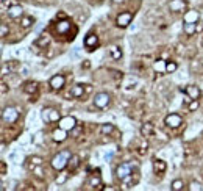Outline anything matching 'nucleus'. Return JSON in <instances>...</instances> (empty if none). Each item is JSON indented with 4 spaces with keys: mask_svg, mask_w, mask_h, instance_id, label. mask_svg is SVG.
Masks as SVG:
<instances>
[{
    "mask_svg": "<svg viewBox=\"0 0 203 191\" xmlns=\"http://www.w3.org/2000/svg\"><path fill=\"white\" fill-rule=\"evenodd\" d=\"M70 157H72V155H70L69 150H63V152H59L58 155H55V157L52 158V168L56 169V171H63V169L69 164Z\"/></svg>",
    "mask_w": 203,
    "mask_h": 191,
    "instance_id": "nucleus-1",
    "label": "nucleus"
},
{
    "mask_svg": "<svg viewBox=\"0 0 203 191\" xmlns=\"http://www.w3.org/2000/svg\"><path fill=\"white\" fill-rule=\"evenodd\" d=\"M2 118H3V121H5L7 124H13V122L17 121L19 111H17L16 108H13V107H7V108L3 110V113H2Z\"/></svg>",
    "mask_w": 203,
    "mask_h": 191,
    "instance_id": "nucleus-2",
    "label": "nucleus"
},
{
    "mask_svg": "<svg viewBox=\"0 0 203 191\" xmlns=\"http://www.w3.org/2000/svg\"><path fill=\"white\" fill-rule=\"evenodd\" d=\"M94 104H95L97 108H105V107H108V104H110V96H108L106 92H98V94H95Z\"/></svg>",
    "mask_w": 203,
    "mask_h": 191,
    "instance_id": "nucleus-3",
    "label": "nucleus"
},
{
    "mask_svg": "<svg viewBox=\"0 0 203 191\" xmlns=\"http://www.w3.org/2000/svg\"><path fill=\"white\" fill-rule=\"evenodd\" d=\"M58 122H59V127L64 129V130H67V132H70V130L77 125V121H75V118H72V116H64V118H61Z\"/></svg>",
    "mask_w": 203,
    "mask_h": 191,
    "instance_id": "nucleus-4",
    "label": "nucleus"
},
{
    "mask_svg": "<svg viewBox=\"0 0 203 191\" xmlns=\"http://www.w3.org/2000/svg\"><path fill=\"white\" fill-rule=\"evenodd\" d=\"M181 124H183V119H181L180 115L172 113V115H169V116L166 118V125H169V127H172V129H177V127H180Z\"/></svg>",
    "mask_w": 203,
    "mask_h": 191,
    "instance_id": "nucleus-5",
    "label": "nucleus"
},
{
    "mask_svg": "<svg viewBox=\"0 0 203 191\" xmlns=\"http://www.w3.org/2000/svg\"><path fill=\"white\" fill-rule=\"evenodd\" d=\"M117 177L120 179V180H124L125 177H128V175H131L133 172H131V164L130 163H124V164H120V166H117Z\"/></svg>",
    "mask_w": 203,
    "mask_h": 191,
    "instance_id": "nucleus-6",
    "label": "nucleus"
},
{
    "mask_svg": "<svg viewBox=\"0 0 203 191\" xmlns=\"http://www.w3.org/2000/svg\"><path fill=\"white\" fill-rule=\"evenodd\" d=\"M184 92L187 94V97H189V99H198V97H200V94H201V91L198 89V86H194V85L186 86V88H184Z\"/></svg>",
    "mask_w": 203,
    "mask_h": 191,
    "instance_id": "nucleus-7",
    "label": "nucleus"
},
{
    "mask_svg": "<svg viewBox=\"0 0 203 191\" xmlns=\"http://www.w3.org/2000/svg\"><path fill=\"white\" fill-rule=\"evenodd\" d=\"M131 24V14L130 13H120L117 16V25L119 27H128Z\"/></svg>",
    "mask_w": 203,
    "mask_h": 191,
    "instance_id": "nucleus-8",
    "label": "nucleus"
},
{
    "mask_svg": "<svg viewBox=\"0 0 203 191\" xmlns=\"http://www.w3.org/2000/svg\"><path fill=\"white\" fill-rule=\"evenodd\" d=\"M22 13H24V10H22L21 5H13V7L8 8V16L11 19H19L22 16Z\"/></svg>",
    "mask_w": 203,
    "mask_h": 191,
    "instance_id": "nucleus-9",
    "label": "nucleus"
},
{
    "mask_svg": "<svg viewBox=\"0 0 203 191\" xmlns=\"http://www.w3.org/2000/svg\"><path fill=\"white\" fill-rule=\"evenodd\" d=\"M64 81H66V78L63 75H55V77L50 78V86L53 89H61L64 86Z\"/></svg>",
    "mask_w": 203,
    "mask_h": 191,
    "instance_id": "nucleus-10",
    "label": "nucleus"
},
{
    "mask_svg": "<svg viewBox=\"0 0 203 191\" xmlns=\"http://www.w3.org/2000/svg\"><path fill=\"white\" fill-rule=\"evenodd\" d=\"M169 8H170L172 11H183V10L186 8V3H184V0H172L170 5H169Z\"/></svg>",
    "mask_w": 203,
    "mask_h": 191,
    "instance_id": "nucleus-11",
    "label": "nucleus"
},
{
    "mask_svg": "<svg viewBox=\"0 0 203 191\" xmlns=\"http://www.w3.org/2000/svg\"><path fill=\"white\" fill-rule=\"evenodd\" d=\"M67 138V130H64V129H58V130H55L53 132V140L55 141H58V143H63L64 140Z\"/></svg>",
    "mask_w": 203,
    "mask_h": 191,
    "instance_id": "nucleus-12",
    "label": "nucleus"
},
{
    "mask_svg": "<svg viewBox=\"0 0 203 191\" xmlns=\"http://www.w3.org/2000/svg\"><path fill=\"white\" fill-rule=\"evenodd\" d=\"M166 161H163V160H155L153 161V171L156 172V174H161V172H164L166 171Z\"/></svg>",
    "mask_w": 203,
    "mask_h": 191,
    "instance_id": "nucleus-13",
    "label": "nucleus"
},
{
    "mask_svg": "<svg viewBox=\"0 0 203 191\" xmlns=\"http://www.w3.org/2000/svg\"><path fill=\"white\" fill-rule=\"evenodd\" d=\"M183 30H184L186 35H194V33L197 32V24H195V22H184Z\"/></svg>",
    "mask_w": 203,
    "mask_h": 191,
    "instance_id": "nucleus-14",
    "label": "nucleus"
},
{
    "mask_svg": "<svg viewBox=\"0 0 203 191\" xmlns=\"http://www.w3.org/2000/svg\"><path fill=\"white\" fill-rule=\"evenodd\" d=\"M49 42H50L49 35H41V36L35 41V46H38V47H45V46H49Z\"/></svg>",
    "mask_w": 203,
    "mask_h": 191,
    "instance_id": "nucleus-15",
    "label": "nucleus"
},
{
    "mask_svg": "<svg viewBox=\"0 0 203 191\" xmlns=\"http://www.w3.org/2000/svg\"><path fill=\"white\" fill-rule=\"evenodd\" d=\"M141 133H142V136H152L155 133V127L152 124H144L141 129Z\"/></svg>",
    "mask_w": 203,
    "mask_h": 191,
    "instance_id": "nucleus-16",
    "label": "nucleus"
},
{
    "mask_svg": "<svg viewBox=\"0 0 203 191\" xmlns=\"http://www.w3.org/2000/svg\"><path fill=\"white\" fill-rule=\"evenodd\" d=\"M98 42V38L95 35H87V38L84 39V46L86 47H95Z\"/></svg>",
    "mask_w": 203,
    "mask_h": 191,
    "instance_id": "nucleus-17",
    "label": "nucleus"
},
{
    "mask_svg": "<svg viewBox=\"0 0 203 191\" xmlns=\"http://www.w3.org/2000/svg\"><path fill=\"white\" fill-rule=\"evenodd\" d=\"M83 92H84V88L81 85H75L72 88V91H70V96H72V97H81Z\"/></svg>",
    "mask_w": 203,
    "mask_h": 191,
    "instance_id": "nucleus-18",
    "label": "nucleus"
},
{
    "mask_svg": "<svg viewBox=\"0 0 203 191\" xmlns=\"http://www.w3.org/2000/svg\"><path fill=\"white\" fill-rule=\"evenodd\" d=\"M24 91H25L27 94H35V92L38 91V83H36V81H30V83H27V85L24 86Z\"/></svg>",
    "mask_w": 203,
    "mask_h": 191,
    "instance_id": "nucleus-19",
    "label": "nucleus"
},
{
    "mask_svg": "<svg viewBox=\"0 0 203 191\" xmlns=\"http://www.w3.org/2000/svg\"><path fill=\"white\" fill-rule=\"evenodd\" d=\"M78 164H80V157H78V155H72L70 160H69V168H70V171H75V169L78 168Z\"/></svg>",
    "mask_w": 203,
    "mask_h": 191,
    "instance_id": "nucleus-20",
    "label": "nucleus"
},
{
    "mask_svg": "<svg viewBox=\"0 0 203 191\" xmlns=\"http://www.w3.org/2000/svg\"><path fill=\"white\" fill-rule=\"evenodd\" d=\"M198 19V13L197 11H189L184 14V22H195Z\"/></svg>",
    "mask_w": 203,
    "mask_h": 191,
    "instance_id": "nucleus-21",
    "label": "nucleus"
},
{
    "mask_svg": "<svg viewBox=\"0 0 203 191\" xmlns=\"http://www.w3.org/2000/svg\"><path fill=\"white\" fill-rule=\"evenodd\" d=\"M21 24H22V27H24V28H30V27L35 24V19H33L31 16H25V17L22 19V22H21Z\"/></svg>",
    "mask_w": 203,
    "mask_h": 191,
    "instance_id": "nucleus-22",
    "label": "nucleus"
},
{
    "mask_svg": "<svg viewBox=\"0 0 203 191\" xmlns=\"http://www.w3.org/2000/svg\"><path fill=\"white\" fill-rule=\"evenodd\" d=\"M69 28H70V22H67V21H63L58 24V33H66Z\"/></svg>",
    "mask_w": 203,
    "mask_h": 191,
    "instance_id": "nucleus-23",
    "label": "nucleus"
},
{
    "mask_svg": "<svg viewBox=\"0 0 203 191\" xmlns=\"http://www.w3.org/2000/svg\"><path fill=\"white\" fill-rule=\"evenodd\" d=\"M31 169H33V172H35V175H36V177H39V179H42V177H44L42 164H38V166H31Z\"/></svg>",
    "mask_w": 203,
    "mask_h": 191,
    "instance_id": "nucleus-24",
    "label": "nucleus"
},
{
    "mask_svg": "<svg viewBox=\"0 0 203 191\" xmlns=\"http://www.w3.org/2000/svg\"><path fill=\"white\" fill-rule=\"evenodd\" d=\"M166 66H167V63H164L163 60H158L153 67H155L156 71H159V72H164V71H166Z\"/></svg>",
    "mask_w": 203,
    "mask_h": 191,
    "instance_id": "nucleus-25",
    "label": "nucleus"
},
{
    "mask_svg": "<svg viewBox=\"0 0 203 191\" xmlns=\"http://www.w3.org/2000/svg\"><path fill=\"white\" fill-rule=\"evenodd\" d=\"M183 180H180V179H177V180H173L172 182V189L173 191H180V189H183Z\"/></svg>",
    "mask_w": 203,
    "mask_h": 191,
    "instance_id": "nucleus-26",
    "label": "nucleus"
},
{
    "mask_svg": "<svg viewBox=\"0 0 203 191\" xmlns=\"http://www.w3.org/2000/svg\"><path fill=\"white\" fill-rule=\"evenodd\" d=\"M102 133L103 135H110V133H113V130H114V127L111 125V124H105V125H102Z\"/></svg>",
    "mask_w": 203,
    "mask_h": 191,
    "instance_id": "nucleus-27",
    "label": "nucleus"
},
{
    "mask_svg": "<svg viewBox=\"0 0 203 191\" xmlns=\"http://www.w3.org/2000/svg\"><path fill=\"white\" fill-rule=\"evenodd\" d=\"M61 119V116H59V113L56 111V110H50V122H56V121H59Z\"/></svg>",
    "mask_w": 203,
    "mask_h": 191,
    "instance_id": "nucleus-28",
    "label": "nucleus"
},
{
    "mask_svg": "<svg viewBox=\"0 0 203 191\" xmlns=\"http://www.w3.org/2000/svg\"><path fill=\"white\" fill-rule=\"evenodd\" d=\"M67 177H69V172H61V175L56 179V183H58V185H63V183L67 180Z\"/></svg>",
    "mask_w": 203,
    "mask_h": 191,
    "instance_id": "nucleus-29",
    "label": "nucleus"
},
{
    "mask_svg": "<svg viewBox=\"0 0 203 191\" xmlns=\"http://www.w3.org/2000/svg\"><path fill=\"white\" fill-rule=\"evenodd\" d=\"M50 110H52V108H47V110H42V119H44V121H45L47 124L50 122Z\"/></svg>",
    "mask_w": 203,
    "mask_h": 191,
    "instance_id": "nucleus-30",
    "label": "nucleus"
},
{
    "mask_svg": "<svg viewBox=\"0 0 203 191\" xmlns=\"http://www.w3.org/2000/svg\"><path fill=\"white\" fill-rule=\"evenodd\" d=\"M30 161H31V166L42 164V158H41V157H31V158H30ZM31 166H30V168H31Z\"/></svg>",
    "mask_w": 203,
    "mask_h": 191,
    "instance_id": "nucleus-31",
    "label": "nucleus"
},
{
    "mask_svg": "<svg viewBox=\"0 0 203 191\" xmlns=\"http://www.w3.org/2000/svg\"><path fill=\"white\" fill-rule=\"evenodd\" d=\"M166 71H167V72H175V71H177V63H173V61L167 63V66H166Z\"/></svg>",
    "mask_w": 203,
    "mask_h": 191,
    "instance_id": "nucleus-32",
    "label": "nucleus"
},
{
    "mask_svg": "<svg viewBox=\"0 0 203 191\" xmlns=\"http://www.w3.org/2000/svg\"><path fill=\"white\" fill-rule=\"evenodd\" d=\"M198 108V100L192 99V102H189V111H195Z\"/></svg>",
    "mask_w": 203,
    "mask_h": 191,
    "instance_id": "nucleus-33",
    "label": "nucleus"
},
{
    "mask_svg": "<svg viewBox=\"0 0 203 191\" xmlns=\"http://www.w3.org/2000/svg\"><path fill=\"white\" fill-rule=\"evenodd\" d=\"M110 50H111V53H113V56H114L116 60L122 56V52H120V50H117V47H111Z\"/></svg>",
    "mask_w": 203,
    "mask_h": 191,
    "instance_id": "nucleus-34",
    "label": "nucleus"
},
{
    "mask_svg": "<svg viewBox=\"0 0 203 191\" xmlns=\"http://www.w3.org/2000/svg\"><path fill=\"white\" fill-rule=\"evenodd\" d=\"M89 185H91V186H95V185H97V186H100V185H102V182H100V179H98V177H92V179L89 180Z\"/></svg>",
    "mask_w": 203,
    "mask_h": 191,
    "instance_id": "nucleus-35",
    "label": "nucleus"
},
{
    "mask_svg": "<svg viewBox=\"0 0 203 191\" xmlns=\"http://www.w3.org/2000/svg\"><path fill=\"white\" fill-rule=\"evenodd\" d=\"M33 143H35V144H41V143H42V133H41V132L33 138Z\"/></svg>",
    "mask_w": 203,
    "mask_h": 191,
    "instance_id": "nucleus-36",
    "label": "nucleus"
},
{
    "mask_svg": "<svg viewBox=\"0 0 203 191\" xmlns=\"http://www.w3.org/2000/svg\"><path fill=\"white\" fill-rule=\"evenodd\" d=\"M189 189H192V191H194V189H197V191H200V189H201V186H200V185H198L197 182H192V183L189 185Z\"/></svg>",
    "mask_w": 203,
    "mask_h": 191,
    "instance_id": "nucleus-37",
    "label": "nucleus"
},
{
    "mask_svg": "<svg viewBox=\"0 0 203 191\" xmlns=\"http://www.w3.org/2000/svg\"><path fill=\"white\" fill-rule=\"evenodd\" d=\"M7 33H8V28L5 24H2V36H7Z\"/></svg>",
    "mask_w": 203,
    "mask_h": 191,
    "instance_id": "nucleus-38",
    "label": "nucleus"
},
{
    "mask_svg": "<svg viewBox=\"0 0 203 191\" xmlns=\"http://www.w3.org/2000/svg\"><path fill=\"white\" fill-rule=\"evenodd\" d=\"M2 92H7V83L2 81Z\"/></svg>",
    "mask_w": 203,
    "mask_h": 191,
    "instance_id": "nucleus-39",
    "label": "nucleus"
},
{
    "mask_svg": "<svg viewBox=\"0 0 203 191\" xmlns=\"http://www.w3.org/2000/svg\"><path fill=\"white\" fill-rule=\"evenodd\" d=\"M5 169H7V166H5V161H2V174H5Z\"/></svg>",
    "mask_w": 203,
    "mask_h": 191,
    "instance_id": "nucleus-40",
    "label": "nucleus"
},
{
    "mask_svg": "<svg viewBox=\"0 0 203 191\" xmlns=\"http://www.w3.org/2000/svg\"><path fill=\"white\" fill-rule=\"evenodd\" d=\"M114 2H116V3H119V2H122V0H114Z\"/></svg>",
    "mask_w": 203,
    "mask_h": 191,
    "instance_id": "nucleus-41",
    "label": "nucleus"
},
{
    "mask_svg": "<svg viewBox=\"0 0 203 191\" xmlns=\"http://www.w3.org/2000/svg\"><path fill=\"white\" fill-rule=\"evenodd\" d=\"M201 44H203V41H201Z\"/></svg>",
    "mask_w": 203,
    "mask_h": 191,
    "instance_id": "nucleus-42",
    "label": "nucleus"
}]
</instances>
